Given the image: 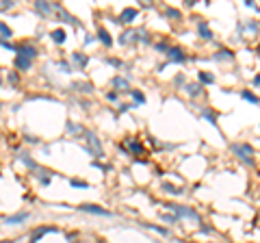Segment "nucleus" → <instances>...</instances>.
Listing matches in <instances>:
<instances>
[{
	"label": "nucleus",
	"mask_w": 260,
	"mask_h": 243,
	"mask_svg": "<svg viewBox=\"0 0 260 243\" xmlns=\"http://www.w3.org/2000/svg\"><path fill=\"white\" fill-rule=\"evenodd\" d=\"M11 7H13V3H9V0H5V3L0 5V9H3V11H7V9H11Z\"/></svg>",
	"instance_id": "f704fd0d"
},
{
	"label": "nucleus",
	"mask_w": 260,
	"mask_h": 243,
	"mask_svg": "<svg viewBox=\"0 0 260 243\" xmlns=\"http://www.w3.org/2000/svg\"><path fill=\"white\" fill-rule=\"evenodd\" d=\"M258 31V22L256 20H249V22H241V24H238V35H241V37H245V33H251L254 35Z\"/></svg>",
	"instance_id": "9d476101"
},
{
	"label": "nucleus",
	"mask_w": 260,
	"mask_h": 243,
	"mask_svg": "<svg viewBox=\"0 0 260 243\" xmlns=\"http://www.w3.org/2000/svg\"><path fill=\"white\" fill-rule=\"evenodd\" d=\"M258 53H260V46H258Z\"/></svg>",
	"instance_id": "ea45409f"
},
{
	"label": "nucleus",
	"mask_w": 260,
	"mask_h": 243,
	"mask_svg": "<svg viewBox=\"0 0 260 243\" xmlns=\"http://www.w3.org/2000/svg\"><path fill=\"white\" fill-rule=\"evenodd\" d=\"M163 189H165V191H171V193H173V196H180V193H182V189H176V187H171V185H167V182H165V185H163Z\"/></svg>",
	"instance_id": "7c9ffc66"
},
{
	"label": "nucleus",
	"mask_w": 260,
	"mask_h": 243,
	"mask_svg": "<svg viewBox=\"0 0 260 243\" xmlns=\"http://www.w3.org/2000/svg\"><path fill=\"white\" fill-rule=\"evenodd\" d=\"M165 55H167V59H169L171 63H184V61H186L184 50H182V48H178V46H169V50H167Z\"/></svg>",
	"instance_id": "0eeeda50"
},
{
	"label": "nucleus",
	"mask_w": 260,
	"mask_h": 243,
	"mask_svg": "<svg viewBox=\"0 0 260 243\" xmlns=\"http://www.w3.org/2000/svg\"><path fill=\"white\" fill-rule=\"evenodd\" d=\"M200 117H206V120L211 122L213 126H217V117H215V113L211 111V109H204V111H200Z\"/></svg>",
	"instance_id": "4be33fe9"
},
{
	"label": "nucleus",
	"mask_w": 260,
	"mask_h": 243,
	"mask_svg": "<svg viewBox=\"0 0 260 243\" xmlns=\"http://www.w3.org/2000/svg\"><path fill=\"white\" fill-rule=\"evenodd\" d=\"M254 85H256V87H260V74L254 78Z\"/></svg>",
	"instance_id": "e433bc0d"
},
{
	"label": "nucleus",
	"mask_w": 260,
	"mask_h": 243,
	"mask_svg": "<svg viewBox=\"0 0 260 243\" xmlns=\"http://www.w3.org/2000/svg\"><path fill=\"white\" fill-rule=\"evenodd\" d=\"M78 211L91 213V215H100V217H113V213H111V211L102 209V206H96V204H81V206H78Z\"/></svg>",
	"instance_id": "423d86ee"
},
{
	"label": "nucleus",
	"mask_w": 260,
	"mask_h": 243,
	"mask_svg": "<svg viewBox=\"0 0 260 243\" xmlns=\"http://www.w3.org/2000/svg\"><path fill=\"white\" fill-rule=\"evenodd\" d=\"M106 98L111 100V102H115V100L119 98V91H108V93H106Z\"/></svg>",
	"instance_id": "2f4dec72"
},
{
	"label": "nucleus",
	"mask_w": 260,
	"mask_h": 243,
	"mask_svg": "<svg viewBox=\"0 0 260 243\" xmlns=\"http://www.w3.org/2000/svg\"><path fill=\"white\" fill-rule=\"evenodd\" d=\"M130 107H133V105H119V111H121V113H126Z\"/></svg>",
	"instance_id": "c9c22d12"
},
{
	"label": "nucleus",
	"mask_w": 260,
	"mask_h": 243,
	"mask_svg": "<svg viewBox=\"0 0 260 243\" xmlns=\"http://www.w3.org/2000/svg\"><path fill=\"white\" fill-rule=\"evenodd\" d=\"M54 9H56V11H59V18H63V22H68V24H76V20H74V18H72V16H70V13H65V11L61 9V7H54Z\"/></svg>",
	"instance_id": "393cba45"
},
{
	"label": "nucleus",
	"mask_w": 260,
	"mask_h": 243,
	"mask_svg": "<svg viewBox=\"0 0 260 243\" xmlns=\"http://www.w3.org/2000/svg\"><path fill=\"white\" fill-rule=\"evenodd\" d=\"M198 33H200V37L206 39V41L213 39V31H211V26H208L206 20H198Z\"/></svg>",
	"instance_id": "1a4fd4ad"
},
{
	"label": "nucleus",
	"mask_w": 260,
	"mask_h": 243,
	"mask_svg": "<svg viewBox=\"0 0 260 243\" xmlns=\"http://www.w3.org/2000/svg\"><path fill=\"white\" fill-rule=\"evenodd\" d=\"M186 93H189L191 98L200 95V93H202V85H200V83H189V85H186Z\"/></svg>",
	"instance_id": "6ab92c4d"
},
{
	"label": "nucleus",
	"mask_w": 260,
	"mask_h": 243,
	"mask_svg": "<svg viewBox=\"0 0 260 243\" xmlns=\"http://www.w3.org/2000/svg\"><path fill=\"white\" fill-rule=\"evenodd\" d=\"M22 163H24V165H28V167H31V169H37V165H35L33 163V161H31V157H28V154H22Z\"/></svg>",
	"instance_id": "c756f323"
},
{
	"label": "nucleus",
	"mask_w": 260,
	"mask_h": 243,
	"mask_svg": "<svg viewBox=\"0 0 260 243\" xmlns=\"http://www.w3.org/2000/svg\"><path fill=\"white\" fill-rule=\"evenodd\" d=\"M0 33H3V41H7V39H9V37H11V28H9V26H7V24H5V22H3V24H0Z\"/></svg>",
	"instance_id": "cd10ccee"
},
{
	"label": "nucleus",
	"mask_w": 260,
	"mask_h": 243,
	"mask_svg": "<svg viewBox=\"0 0 260 243\" xmlns=\"http://www.w3.org/2000/svg\"><path fill=\"white\" fill-rule=\"evenodd\" d=\"M135 41H143V43H148L150 41V35L146 28H133V31H124L119 35V43H135Z\"/></svg>",
	"instance_id": "f03ea898"
},
{
	"label": "nucleus",
	"mask_w": 260,
	"mask_h": 243,
	"mask_svg": "<svg viewBox=\"0 0 260 243\" xmlns=\"http://www.w3.org/2000/svg\"><path fill=\"white\" fill-rule=\"evenodd\" d=\"M28 217H31V213H28V211H22V213H18V215L3 217V224H5V226H7V224H22V222H26Z\"/></svg>",
	"instance_id": "9b49d317"
},
{
	"label": "nucleus",
	"mask_w": 260,
	"mask_h": 243,
	"mask_svg": "<svg viewBox=\"0 0 260 243\" xmlns=\"http://www.w3.org/2000/svg\"><path fill=\"white\" fill-rule=\"evenodd\" d=\"M198 78H200V83H204V85H213L215 83V76L208 74V72H198Z\"/></svg>",
	"instance_id": "412c9836"
},
{
	"label": "nucleus",
	"mask_w": 260,
	"mask_h": 243,
	"mask_svg": "<svg viewBox=\"0 0 260 243\" xmlns=\"http://www.w3.org/2000/svg\"><path fill=\"white\" fill-rule=\"evenodd\" d=\"M165 211H173V215L178 219L184 217V219H191V222H200V215L191 209H186V206H180V204H165Z\"/></svg>",
	"instance_id": "20e7f679"
},
{
	"label": "nucleus",
	"mask_w": 260,
	"mask_h": 243,
	"mask_svg": "<svg viewBox=\"0 0 260 243\" xmlns=\"http://www.w3.org/2000/svg\"><path fill=\"white\" fill-rule=\"evenodd\" d=\"M72 87H74V89H78V91H87V93H89V91L93 89V87H91L89 83H74Z\"/></svg>",
	"instance_id": "bb28decb"
},
{
	"label": "nucleus",
	"mask_w": 260,
	"mask_h": 243,
	"mask_svg": "<svg viewBox=\"0 0 260 243\" xmlns=\"http://www.w3.org/2000/svg\"><path fill=\"white\" fill-rule=\"evenodd\" d=\"M111 85L117 87V91H133V89H130V83H128L126 78H121V76H115Z\"/></svg>",
	"instance_id": "f8f14e48"
},
{
	"label": "nucleus",
	"mask_w": 260,
	"mask_h": 243,
	"mask_svg": "<svg viewBox=\"0 0 260 243\" xmlns=\"http://www.w3.org/2000/svg\"><path fill=\"white\" fill-rule=\"evenodd\" d=\"M130 95H133V100L137 102V105H143V102H146V95H143L141 91H137V89L130 91Z\"/></svg>",
	"instance_id": "a878e982"
},
{
	"label": "nucleus",
	"mask_w": 260,
	"mask_h": 243,
	"mask_svg": "<svg viewBox=\"0 0 260 243\" xmlns=\"http://www.w3.org/2000/svg\"><path fill=\"white\" fill-rule=\"evenodd\" d=\"M35 11H37L39 16H48V13L52 11V5H50V3H41V0H37V3H35Z\"/></svg>",
	"instance_id": "4468645a"
},
{
	"label": "nucleus",
	"mask_w": 260,
	"mask_h": 243,
	"mask_svg": "<svg viewBox=\"0 0 260 243\" xmlns=\"http://www.w3.org/2000/svg\"><path fill=\"white\" fill-rule=\"evenodd\" d=\"M230 59H234V55L230 53V50H219V53H215V61H230Z\"/></svg>",
	"instance_id": "f3484780"
},
{
	"label": "nucleus",
	"mask_w": 260,
	"mask_h": 243,
	"mask_svg": "<svg viewBox=\"0 0 260 243\" xmlns=\"http://www.w3.org/2000/svg\"><path fill=\"white\" fill-rule=\"evenodd\" d=\"M39 182H41V185H48V182H50V176H48L46 172H43V174L39 176Z\"/></svg>",
	"instance_id": "473e14b6"
},
{
	"label": "nucleus",
	"mask_w": 260,
	"mask_h": 243,
	"mask_svg": "<svg viewBox=\"0 0 260 243\" xmlns=\"http://www.w3.org/2000/svg\"><path fill=\"white\" fill-rule=\"evenodd\" d=\"M241 98H243V100H247V102H251V105H258V102H260L256 95L251 93V91H247V89H243V91H241Z\"/></svg>",
	"instance_id": "5701e85b"
},
{
	"label": "nucleus",
	"mask_w": 260,
	"mask_h": 243,
	"mask_svg": "<svg viewBox=\"0 0 260 243\" xmlns=\"http://www.w3.org/2000/svg\"><path fill=\"white\" fill-rule=\"evenodd\" d=\"M72 187H81V189H87V182H83V180H72Z\"/></svg>",
	"instance_id": "72a5a7b5"
},
{
	"label": "nucleus",
	"mask_w": 260,
	"mask_h": 243,
	"mask_svg": "<svg viewBox=\"0 0 260 243\" xmlns=\"http://www.w3.org/2000/svg\"><path fill=\"white\" fill-rule=\"evenodd\" d=\"M56 228H52V226H46V228H39V230H35L33 234H31V243H37V239L39 237H43V234H48V232H54Z\"/></svg>",
	"instance_id": "2eb2a0df"
},
{
	"label": "nucleus",
	"mask_w": 260,
	"mask_h": 243,
	"mask_svg": "<svg viewBox=\"0 0 260 243\" xmlns=\"http://www.w3.org/2000/svg\"><path fill=\"white\" fill-rule=\"evenodd\" d=\"M232 152L245 165H254V150H251L249 143H232Z\"/></svg>",
	"instance_id": "7ed1b4c3"
},
{
	"label": "nucleus",
	"mask_w": 260,
	"mask_h": 243,
	"mask_svg": "<svg viewBox=\"0 0 260 243\" xmlns=\"http://www.w3.org/2000/svg\"><path fill=\"white\" fill-rule=\"evenodd\" d=\"M72 61H74V63L78 65V68H85V65L89 63V59H87L83 53H74V55H72Z\"/></svg>",
	"instance_id": "dca6fc26"
},
{
	"label": "nucleus",
	"mask_w": 260,
	"mask_h": 243,
	"mask_svg": "<svg viewBox=\"0 0 260 243\" xmlns=\"http://www.w3.org/2000/svg\"><path fill=\"white\" fill-rule=\"evenodd\" d=\"M85 139H87V141H89V152H91V154H96L98 159H100V157H104V150H102V145H100L98 137L93 135L91 130H85Z\"/></svg>",
	"instance_id": "39448f33"
},
{
	"label": "nucleus",
	"mask_w": 260,
	"mask_h": 243,
	"mask_svg": "<svg viewBox=\"0 0 260 243\" xmlns=\"http://www.w3.org/2000/svg\"><path fill=\"white\" fill-rule=\"evenodd\" d=\"M35 57H37V48H35L33 43H20V46H18V53H16V68H18L20 72L31 70Z\"/></svg>",
	"instance_id": "f257e3e1"
},
{
	"label": "nucleus",
	"mask_w": 260,
	"mask_h": 243,
	"mask_svg": "<svg viewBox=\"0 0 260 243\" xmlns=\"http://www.w3.org/2000/svg\"><path fill=\"white\" fill-rule=\"evenodd\" d=\"M3 243H11V241H3Z\"/></svg>",
	"instance_id": "4c0bfd02"
},
{
	"label": "nucleus",
	"mask_w": 260,
	"mask_h": 243,
	"mask_svg": "<svg viewBox=\"0 0 260 243\" xmlns=\"http://www.w3.org/2000/svg\"><path fill=\"white\" fill-rule=\"evenodd\" d=\"M165 16H169L173 20H180V18H182V13L176 11V9H169V7H167V9H165Z\"/></svg>",
	"instance_id": "c85d7f7f"
},
{
	"label": "nucleus",
	"mask_w": 260,
	"mask_h": 243,
	"mask_svg": "<svg viewBox=\"0 0 260 243\" xmlns=\"http://www.w3.org/2000/svg\"><path fill=\"white\" fill-rule=\"evenodd\" d=\"M143 228H150V230H154V232H158V234H163V237H169V230H167V228H161V226H154V224H146Z\"/></svg>",
	"instance_id": "b1692460"
},
{
	"label": "nucleus",
	"mask_w": 260,
	"mask_h": 243,
	"mask_svg": "<svg viewBox=\"0 0 260 243\" xmlns=\"http://www.w3.org/2000/svg\"><path fill=\"white\" fill-rule=\"evenodd\" d=\"M50 37H52L54 43H63L65 41V31H63V28H56V31L50 33Z\"/></svg>",
	"instance_id": "aec40b11"
},
{
	"label": "nucleus",
	"mask_w": 260,
	"mask_h": 243,
	"mask_svg": "<svg viewBox=\"0 0 260 243\" xmlns=\"http://www.w3.org/2000/svg\"><path fill=\"white\" fill-rule=\"evenodd\" d=\"M98 37H100V41H102L104 46H111L113 43V39H111V35H108L106 28H98Z\"/></svg>",
	"instance_id": "a211bd4d"
},
{
	"label": "nucleus",
	"mask_w": 260,
	"mask_h": 243,
	"mask_svg": "<svg viewBox=\"0 0 260 243\" xmlns=\"http://www.w3.org/2000/svg\"><path fill=\"white\" fill-rule=\"evenodd\" d=\"M96 243H104V241H96Z\"/></svg>",
	"instance_id": "58836bf2"
},
{
	"label": "nucleus",
	"mask_w": 260,
	"mask_h": 243,
	"mask_svg": "<svg viewBox=\"0 0 260 243\" xmlns=\"http://www.w3.org/2000/svg\"><path fill=\"white\" fill-rule=\"evenodd\" d=\"M126 150L128 152H135V154H141L143 152V145L137 141V139H126Z\"/></svg>",
	"instance_id": "ddd939ff"
},
{
	"label": "nucleus",
	"mask_w": 260,
	"mask_h": 243,
	"mask_svg": "<svg viewBox=\"0 0 260 243\" xmlns=\"http://www.w3.org/2000/svg\"><path fill=\"white\" fill-rule=\"evenodd\" d=\"M137 16H139V11H137V9H130V7H128V9H124V11L119 13V18L115 20V22H119V24H130V22H135Z\"/></svg>",
	"instance_id": "6e6552de"
},
{
	"label": "nucleus",
	"mask_w": 260,
	"mask_h": 243,
	"mask_svg": "<svg viewBox=\"0 0 260 243\" xmlns=\"http://www.w3.org/2000/svg\"><path fill=\"white\" fill-rule=\"evenodd\" d=\"M154 243H161V241H154Z\"/></svg>",
	"instance_id": "a19ab883"
}]
</instances>
